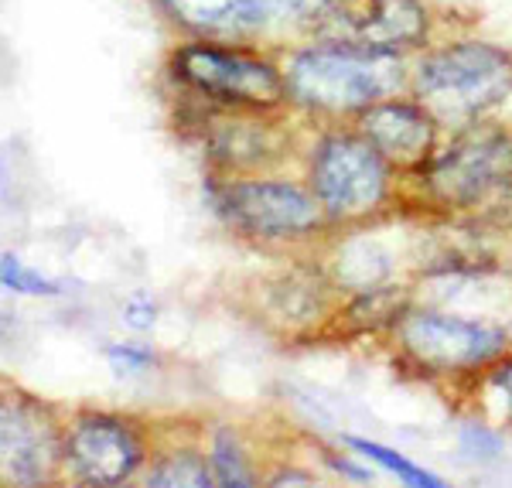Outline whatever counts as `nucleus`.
<instances>
[{
  "mask_svg": "<svg viewBox=\"0 0 512 488\" xmlns=\"http://www.w3.org/2000/svg\"><path fill=\"white\" fill-rule=\"evenodd\" d=\"M403 82L396 52L373 45H321L291 62L287 89L318 110H366Z\"/></svg>",
  "mask_w": 512,
  "mask_h": 488,
  "instance_id": "obj_1",
  "label": "nucleus"
},
{
  "mask_svg": "<svg viewBox=\"0 0 512 488\" xmlns=\"http://www.w3.org/2000/svg\"><path fill=\"white\" fill-rule=\"evenodd\" d=\"M274 485H315V478H308V475H277Z\"/></svg>",
  "mask_w": 512,
  "mask_h": 488,
  "instance_id": "obj_21",
  "label": "nucleus"
},
{
  "mask_svg": "<svg viewBox=\"0 0 512 488\" xmlns=\"http://www.w3.org/2000/svg\"><path fill=\"white\" fill-rule=\"evenodd\" d=\"M72 471L89 485H120L134 475L140 461V441L123 420L106 413H89L72 427L65 441Z\"/></svg>",
  "mask_w": 512,
  "mask_h": 488,
  "instance_id": "obj_8",
  "label": "nucleus"
},
{
  "mask_svg": "<svg viewBox=\"0 0 512 488\" xmlns=\"http://www.w3.org/2000/svg\"><path fill=\"white\" fill-rule=\"evenodd\" d=\"M212 471H216L219 485H250V465L243 458V448L229 430L216 434V444H212Z\"/></svg>",
  "mask_w": 512,
  "mask_h": 488,
  "instance_id": "obj_15",
  "label": "nucleus"
},
{
  "mask_svg": "<svg viewBox=\"0 0 512 488\" xmlns=\"http://www.w3.org/2000/svg\"><path fill=\"white\" fill-rule=\"evenodd\" d=\"M0 277H4L7 287H14V291L21 294H55L59 287L52 284V280H45L35 270H24L18 260H14V253H4V260H0Z\"/></svg>",
  "mask_w": 512,
  "mask_h": 488,
  "instance_id": "obj_16",
  "label": "nucleus"
},
{
  "mask_svg": "<svg viewBox=\"0 0 512 488\" xmlns=\"http://www.w3.org/2000/svg\"><path fill=\"white\" fill-rule=\"evenodd\" d=\"M0 451H4V468L11 471L14 482L35 485L52 471L55 461V430L45 413H38L28 403H4V420H0Z\"/></svg>",
  "mask_w": 512,
  "mask_h": 488,
  "instance_id": "obj_11",
  "label": "nucleus"
},
{
  "mask_svg": "<svg viewBox=\"0 0 512 488\" xmlns=\"http://www.w3.org/2000/svg\"><path fill=\"white\" fill-rule=\"evenodd\" d=\"M512 89V55L495 45H451L417 72V96L437 120L461 123L489 110Z\"/></svg>",
  "mask_w": 512,
  "mask_h": 488,
  "instance_id": "obj_2",
  "label": "nucleus"
},
{
  "mask_svg": "<svg viewBox=\"0 0 512 488\" xmlns=\"http://www.w3.org/2000/svg\"><path fill=\"white\" fill-rule=\"evenodd\" d=\"M250 7L260 14V21L270 18H304L328 7V0H250Z\"/></svg>",
  "mask_w": 512,
  "mask_h": 488,
  "instance_id": "obj_17",
  "label": "nucleus"
},
{
  "mask_svg": "<svg viewBox=\"0 0 512 488\" xmlns=\"http://www.w3.org/2000/svg\"><path fill=\"white\" fill-rule=\"evenodd\" d=\"M212 205L239 233L253 236H301L318 226V205L301 188L284 181H233L212 192Z\"/></svg>",
  "mask_w": 512,
  "mask_h": 488,
  "instance_id": "obj_4",
  "label": "nucleus"
},
{
  "mask_svg": "<svg viewBox=\"0 0 512 488\" xmlns=\"http://www.w3.org/2000/svg\"><path fill=\"white\" fill-rule=\"evenodd\" d=\"M335 14L355 35V41L386 48V52L417 45L427 31L424 7L417 0H342Z\"/></svg>",
  "mask_w": 512,
  "mask_h": 488,
  "instance_id": "obj_10",
  "label": "nucleus"
},
{
  "mask_svg": "<svg viewBox=\"0 0 512 488\" xmlns=\"http://www.w3.org/2000/svg\"><path fill=\"white\" fill-rule=\"evenodd\" d=\"M512 181V137L482 130L448 147L427 171V188L448 205H475Z\"/></svg>",
  "mask_w": 512,
  "mask_h": 488,
  "instance_id": "obj_6",
  "label": "nucleus"
},
{
  "mask_svg": "<svg viewBox=\"0 0 512 488\" xmlns=\"http://www.w3.org/2000/svg\"><path fill=\"white\" fill-rule=\"evenodd\" d=\"M154 314H158V311H154V304H151V301H134V304L127 308V325L147 328V325L154 321Z\"/></svg>",
  "mask_w": 512,
  "mask_h": 488,
  "instance_id": "obj_20",
  "label": "nucleus"
},
{
  "mask_svg": "<svg viewBox=\"0 0 512 488\" xmlns=\"http://www.w3.org/2000/svg\"><path fill=\"white\" fill-rule=\"evenodd\" d=\"M345 444H349L352 451H359V454H366V458L379 461V465H386V468L393 471V475H400L407 485H417V488H437V485H441V478L427 475L424 468H417L414 461H407L403 454H396V451H390V448H383V444L359 441V437H345Z\"/></svg>",
  "mask_w": 512,
  "mask_h": 488,
  "instance_id": "obj_14",
  "label": "nucleus"
},
{
  "mask_svg": "<svg viewBox=\"0 0 512 488\" xmlns=\"http://www.w3.org/2000/svg\"><path fill=\"white\" fill-rule=\"evenodd\" d=\"M362 134L383 154L386 164H393V168H420L434 144V120L420 106L379 99L362 113Z\"/></svg>",
  "mask_w": 512,
  "mask_h": 488,
  "instance_id": "obj_9",
  "label": "nucleus"
},
{
  "mask_svg": "<svg viewBox=\"0 0 512 488\" xmlns=\"http://www.w3.org/2000/svg\"><path fill=\"white\" fill-rule=\"evenodd\" d=\"M315 195L332 219H359L386 195V161L369 140L328 137L315 154Z\"/></svg>",
  "mask_w": 512,
  "mask_h": 488,
  "instance_id": "obj_3",
  "label": "nucleus"
},
{
  "mask_svg": "<svg viewBox=\"0 0 512 488\" xmlns=\"http://www.w3.org/2000/svg\"><path fill=\"white\" fill-rule=\"evenodd\" d=\"M400 342L417 362L434 369H472L506 349V332L437 311H410L400 321Z\"/></svg>",
  "mask_w": 512,
  "mask_h": 488,
  "instance_id": "obj_7",
  "label": "nucleus"
},
{
  "mask_svg": "<svg viewBox=\"0 0 512 488\" xmlns=\"http://www.w3.org/2000/svg\"><path fill=\"white\" fill-rule=\"evenodd\" d=\"M110 359L117 369H127V372H137V369H147L151 366V355L144 349H110Z\"/></svg>",
  "mask_w": 512,
  "mask_h": 488,
  "instance_id": "obj_18",
  "label": "nucleus"
},
{
  "mask_svg": "<svg viewBox=\"0 0 512 488\" xmlns=\"http://www.w3.org/2000/svg\"><path fill=\"white\" fill-rule=\"evenodd\" d=\"M212 482H216L212 461L198 458V454H171L154 468V475H147V485L158 488H205Z\"/></svg>",
  "mask_w": 512,
  "mask_h": 488,
  "instance_id": "obj_13",
  "label": "nucleus"
},
{
  "mask_svg": "<svg viewBox=\"0 0 512 488\" xmlns=\"http://www.w3.org/2000/svg\"><path fill=\"white\" fill-rule=\"evenodd\" d=\"M175 76L202 93L243 106H274L287 93V82L267 62L216 45L178 48Z\"/></svg>",
  "mask_w": 512,
  "mask_h": 488,
  "instance_id": "obj_5",
  "label": "nucleus"
},
{
  "mask_svg": "<svg viewBox=\"0 0 512 488\" xmlns=\"http://www.w3.org/2000/svg\"><path fill=\"white\" fill-rule=\"evenodd\" d=\"M178 21L192 28H253L263 24L250 0H164Z\"/></svg>",
  "mask_w": 512,
  "mask_h": 488,
  "instance_id": "obj_12",
  "label": "nucleus"
},
{
  "mask_svg": "<svg viewBox=\"0 0 512 488\" xmlns=\"http://www.w3.org/2000/svg\"><path fill=\"white\" fill-rule=\"evenodd\" d=\"M492 390L499 393L502 407H506V413L512 417V362H506V366L495 369V376H492Z\"/></svg>",
  "mask_w": 512,
  "mask_h": 488,
  "instance_id": "obj_19",
  "label": "nucleus"
}]
</instances>
